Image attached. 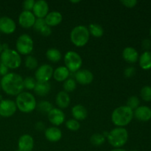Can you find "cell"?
Masks as SVG:
<instances>
[{"label":"cell","instance_id":"19","mask_svg":"<svg viewBox=\"0 0 151 151\" xmlns=\"http://www.w3.org/2000/svg\"><path fill=\"white\" fill-rule=\"evenodd\" d=\"M44 20L46 24L50 27H55L61 23L63 20V16L58 11H52L47 15V16L44 18Z\"/></svg>","mask_w":151,"mask_h":151},{"label":"cell","instance_id":"9","mask_svg":"<svg viewBox=\"0 0 151 151\" xmlns=\"http://www.w3.org/2000/svg\"><path fill=\"white\" fill-rule=\"evenodd\" d=\"M54 69L49 64H42L35 72V79L38 82H49L53 75Z\"/></svg>","mask_w":151,"mask_h":151},{"label":"cell","instance_id":"21","mask_svg":"<svg viewBox=\"0 0 151 151\" xmlns=\"http://www.w3.org/2000/svg\"><path fill=\"white\" fill-rule=\"evenodd\" d=\"M71 99L69 94L64 91H59L55 97L56 105L60 109H66L70 105Z\"/></svg>","mask_w":151,"mask_h":151},{"label":"cell","instance_id":"1","mask_svg":"<svg viewBox=\"0 0 151 151\" xmlns=\"http://www.w3.org/2000/svg\"><path fill=\"white\" fill-rule=\"evenodd\" d=\"M1 88L7 94L17 96L24 89V79L20 75L15 72H10L3 76L0 82Z\"/></svg>","mask_w":151,"mask_h":151},{"label":"cell","instance_id":"33","mask_svg":"<svg viewBox=\"0 0 151 151\" xmlns=\"http://www.w3.org/2000/svg\"><path fill=\"white\" fill-rule=\"evenodd\" d=\"M140 95L142 99L145 102L151 101V86H145L142 87L140 91Z\"/></svg>","mask_w":151,"mask_h":151},{"label":"cell","instance_id":"48","mask_svg":"<svg viewBox=\"0 0 151 151\" xmlns=\"http://www.w3.org/2000/svg\"><path fill=\"white\" fill-rule=\"evenodd\" d=\"M131 151H138V150H131Z\"/></svg>","mask_w":151,"mask_h":151},{"label":"cell","instance_id":"31","mask_svg":"<svg viewBox=\"0 0 151 151\" xmlns=\"http://www.w3.org/2000/svg\"><path fill=\"white\" fill-rule=\"evenodd\" d=\"M106 141V138L102 134L96 133L94 134L90 138V142L93 145L95 146H100L103 144Z\"/></svg>","mask_w":151,"mask_h":151},{"label":"cell","instance_id":"42","mask_svg":"<svg viewBox=\"0 0 151 151\" xmlns=\"http://www.w3.org/2000/svg\"><path fill=\"white\" fill-rule=\"evenodd\" d=\"M151 47V41L150 39H144L142 41V48L145 49L146 51H148L149 49Z\"/></svg>","mask_w":151,"mask_h":151},{"label":"cell","instance_id":"28","mask_svg":"<svg viewBox=\"0 0 151 151\" xmlns=\"http://www.w3.org/2000/svg\"><path fill=\"white\" fill-rule=\"evenodd\" d=\"M36 109L40 113L44 114H48L49 112L53 109V106L50 102L47 101V100H42L37 104Z\"/></svg>","mask_w":151,"mask_h":151},{"label":"cell","instance_id":"6","mask_svg":"<svg viewBox=\"0 0 151 151\" xmlns=\"http://www.w3.org/2000/svg\"><path fill=\"white\" fill-rule=\"evenodd\" d=\"M1 63L5 65L8 69H15L19 68L22 64L21 55L16 50L8 49L4 50L0 55Z\"/></svg>","mask_w":151,"mask_h":151},{"label":"cell","instance_id":"36","mask_svg":"<svg viewBox=\"0 0 151 151\" xmlns=\"http://www.w3.org/2000/svg\"><path fill=\"white\" fill-rule=\"evenodd\" d=\"M46 25V22L44 19H36L35 24H34L33 28L35 31L39 32L41 29Z\"/></svg>","mask_w":151,"mask_h":151},{"label":"cell","instance_id":"12","mask_svg":"<svg viewBox=\"0 0 151 151\" xmlns=\"http://www.w3.org/2000/svg\"><path fill=\"white\" fill-rule=\"evenodd\" d=\"M49 4L44 0L35 1L34 4L32 13L36 19H44L49 13Z\"/></svg>","mask_w":151,"mask_h":151},{"label":"cell","instance_id":"49","mask_svg":"<svg viewBox=\"0 0 151 151\" xmlns=\"http://www.w3.org/2000/svg\"><path fill=\"white\" fill-rule=\"evenodd\" d=\"M150 35H151V27H150Z\"/></svg>","mask_w":151,"mask_h":151},{"label":"cell","instance_id":"52","mask_svg":"<svg viewBox=\"0 0 151 151\" xmlns=\"http://www.w3.org/2000/svg\"><path fill=\"white\" fill-rule=\"evenodd\" d=\"M0 64H1V60H0Z\"/></svg>","mask_w":151,"mask_h":151},{"label":"cell","instance_id":"29","mask_svg":"<svg viewBox=\"0 0 151 151\" xmlns=\"http://www.w3.org/2000/svg\"><path fill=\"white\" fill-rule=\"evenodd\" d=\"M77 87V82L75 81V79L73 78H68L67 80L63 82V91L66 92H72V91H75V88Z\"/></svg>","mask_w":151,"mask_h":151},{"label":"cell","instance_id":"26","mask_svg":"<svg viewBox=\"0 0 151 151\" xmlns=\"http://www.w3.org/2000/svg\"><path fill=\"white\" fill-rule=\"evenodd\" d=\"M46 57L50 61L57 63L61 60V52L55 48H50L46 52Z\"/></svg>","mask_w":151,"mask_h":151},{"label":"cell","instance_id":"25","mask_svg":"<svg viewBox=\"0 0 151 151\" xmlns=\"http://www.w3.org/2000/svg\"><path fill=\"white\" fill-rule=\"evenodd\" d=\"M139 66L144 70L151 69V52L145 51L140 55L139 58Z\"/></svg>","mask_w":151,"mask_h":151},{"label":"cell","instance_id":"34","mask_svg":"<svg viewBox=\"0 0 151 151\" xmlns=\"http://www.w3.org/2000/svg\"><path fill=\"white\" fill-rule=\"evenodd\" d=\"M66 127L72 131H77L81 128V124L78 120L75 119H69L66 122Z\"/></svg>","mask_w":151,"mask_h":151},{"label":"cell","instance_id":"15","mask_svg":"<svg viewBox=\"0 0 151 151\" xmlns=\"http://www.w3.org/2000/svg\"><path fill=\"white\" fill-rule=\"evenodd\" d=\"M16 29V22L8 16L0 18V32L4 34H11Z\"/></svg>","mask_w":151,"mask_h":151},{"label":"cell","instance_id":"30","mask_svg":"<svg viewBox=\"0 0 151 151\" xmlns=\"http://www.w3.org/2000/svg\"><path fill=\"white\" fill-rule=\"evenodd\" d=\"M24 64L27 69L32 70V69H35L38 67V62L36 58H35L34 56L27 55L25 58Z\"/></svg>","mask_w":151,"mask_h":151},{"label":"cell","instance_id":"46","mask_svg":"<svg viewBox=\"0 0 151 151\" xmlns=\"http://www.w3.org/2000/svg\"><path fill=\"white\" fill-rule=\"evenodd\" d=\"M71 2H72V3H79V2H81V1H80V0H78V1H71Z\"/></svg>","mask_w":151,"mask_h":151},{"label":"cell","instance_id":"53","mask_svg":"<svg viewBox=\"0 0 151 151\" xmlns=\"http://www.w3.org/2000/svg\"></svg>","mask_w":151,"mask_h":151},{"label":"cell","instance_id":"5","mask_svg":"<svg viewBox=\"0 0 151 151\" xmlns=\"http://www.w3.org/2000/svg\"><path fill=\"white\" fill-rule=\"evenodd\" d=\"M90 33L87 27L78 25L72 29L70 39L72 44L78 47H82L86 45L89 40Z\"/></svg>","mask_w":151,"mask_h":151},{"label":"cell","instance_id":"40","mask_svg":"<svg viewBox=\"0 0 151 151\" xmlns=\"http://www.w3.org/2000/svg\"><path fill=\"white\" fill-rule=\"evenodd\" d=\"M39 32L41 35H44V36H49V35H50L52 34V29L50 27H49L48 25L46 24L45 26L41 29V31H40Z\"/></svg>","mask_w":151,"mask_h":151},{"label":"cell","instance_id":"22","mask_svg":"<svg viewBox=\"0 0 151 151\" xmlns=\"http://www.w3.org/2000/svg\"><path fill=\"white\" fill-rule=\"evenodd\" d=\"M72 114L74 119L76 120H84L88 116V111L83 105L78 104L72 107Z\"/></svg>","mask_w":151,"mask_h":151},{"label":"cell","instance_id":"37","mask_svg":"<svg viewBox=\"0 0 151 151\" xmlns=\"http://www.w3.org/2000/svg\"><path fill=\"white\" fill-rule=\"evenodd\" d=\"M35 2V0H25L23 2V4H22L24 10H26V11H31V10H32Z\"/></svg>","mask_w":151,"mask_h":151},{"label":"cell","instance_id":"8","mask_svg":"<svg viewBox=\"0 0 151 151\" xmlns=\"http://www.w3.org/2000/svg\"><path fill=\"white\" fill-rule=\"evenodd\" d=\"M64 63L70 72H78L81 69L83 60L81 56L75 51H68L64 55Z\"/></svg>","mask_w":151,"mask_h":151},{"label":"cell","instance_id":"50","mask_svg":"<svg viewBox=\"0 0 151 151\" xmlns=\"http://www.w3.org/2000/svg\"><path fill=\"white\" fill-rule=\"evenodd\" d=\"M15 151H20V150H19V149H18V150H15Z\"/></svg>","mask_w":151,"mask_h":151},{"label":"cell","instance_id":"20","mask_svg":"<svg viewBox=\"0 0 151 151\" xmlns=\"http://www.w3.org/2000/svg\"><path fill=\"white\" fill-rule=\"evenodd\" d=\"M122 58L128 63H134L139 60V53L133 47H125L122 51Z\"/></svg>","mask_w":151,"mask_h":151},{"label":"cell","instance_id":"45","mask_svg":"<svg viewBox=\"0 0 151 151\" xmlns=\"http://www.w3.org/2000/svg\"><path fill=\"white\" fill-rule=\"evenodd\" d=\"M4 51V50H3V46H2V44H1L0 43V55L1 54V52Z\"/></svg>","mask_w":151,"mask_h":151},{"label":"cell","instance_id":"44","mask_svg":"<svg viewBox=\"0 0 151 151\" xmlns=\"http://www.w3.org/2000/svg\"><path fill=\"white\" fill-rule=\"evenodd\" d=\"M111 151H127L125 149H122V148H114V150H111Z\"/></svg>","mask_w":151,"mask_h":151},{"label":"cell","instance_id":"51","mask_svg":"<svg viewBox=\"0 0 151 151\" xmlns=\"http://www.w3.org/2000/svg\"><path fill=\"white\" fill-rule=\"evenodd\" d=\"M0 90H1V86H0Z\"/></svg>","mask_w":151,"mask_h":151},{"label":"cell","instance_id":"24","mask_svg":"<svg viewBox=\"0 0 151 151\" xmlns=\"http://www.w3.org/2000/svg\"><path fill=\"white\" fill-rule=\"evenodd\" d=\"M33 90L37 95L40 97H44L50 93L51 90V85L49 82H38L37 81Z\"/></svg>","mask_w":151,"mask_h":151},{"label":"cell","instance_id":"27","mask_svg":"<svg viewBox=\"0 0 151 151\" xmlns=\"http://www.w3.org/2000/svg\"><path fill=\"white\" fill-rule=\"evenodd\" d=\"M88 31H89L90 35H93L95 38H100L104 34V29L98 24H90L88 27Z\"/></svg>","mask_w":151,"mask_h":151},{"label":"cell","instance_id":"4","mask_svg":"<svg viewBox=\"0 0 151 151\" xmlns=\"http://www.w3.org/2000/svg\"><path fill=\"white\" fill-rule=\"evenodd\" d=\"M107 139L112 147L115 148H121L128 142V132L125 128L116 127L109 131Z\"/></svg>","mask_w":151,"mask_h":151},{"label":"cell","instance_id":"14","mask_svg":"<svg viewBox=\"0 0 151 151\" xmlns=\"http://www.w3.org/2000/svg\"><path fill=\"white\" fill-rule=\"evenodd\" d=\"M47 115L50 123L55 127L62 125L65 121V114L61 109L58 108H53Z\"/></svg>","mask_w":151,"mask_h":151},{"label":"cell","instance_id":"16","mask_svg":"<svg viewBox=\"0 0 151 151\" xmlns=\"http://www.w3.org/2000/svg\"><path fill=\"white\" fill-rule=\"evenodd\" d=\"M18 147L20 151H32L34 147V139L29 134L21 136L18 142Z\"/></svg>","mask_w":151,"mask_h":151},{"label":"cell","instance_id":"35","mask_svg":"<svg viewBox=\"0 0 151 151\" xmlns=\"http://www.w3.org/2000/svg\"><path fill=\"white\" fill-rule=\"evenodd\" d=\"M37 81L32 77H27L24 79V88L27 90H33Z\"/></svg>","mask_w":151,"mask_h":151},{"label":"cell","instance_id":"41","mask_svg":"<svg viewBox=\"0 0 151 151\" xmlns=\"http://www.w3.org/2000/svg\"><path fill=\"white\" fill-rule=\"evenodd\" d=\"M8 71V68H7L5 65H4L3 63H1V64H0V75H1L2 77L5 76L6 75H7V74L9 73Z\"/></svg>","mask_w":151,"mask_h":151},{"label":"cell","instance_id":"7","mask_svg":"<svg viewBox=\"0 0 151 151\" xmlns=\"http://www.w3.org/2000/svg\"><path fill=\"white\" fill-rule=\"evenodd\" d=\"M16 47L20 55H29L34 49L33 40L28 34H22L16 40Z\"/></svg>","mask_w":151,"mask_h":151},{"label":"cell","instance_id":"32","mask_svg":"<svg viewBox=\"0 0 151 151\" xmlns=\"http://www.w3.org/2000/svg\"><path fill=\"white\" fill-rule=\"evenodd\" d=\"M139 104L140 100L139 97H137V96H131L127 100L126 106H128L132 111H135L139 106Z\"/></svg>","mask_w":151,"mask_h":151},{"label":"cell","instance_id":"47","mask_svg":"<svg viewBox=\"0 0 151 151\" xmlns=\"http://www.w3.org/2000/svg\"><path fill=\"white\" fill-rule=\"evenodd\" d=\"M3 100V98H2V96H1V94H0V102H1V100Z\"/></svg>","mask_w":151,"mask_h":151},{"label":"cell","instance_id":"17","mask_svg":"<svg viewBox=\"0 0 151 151\" xmlns=\"http://www.w3.org/2000/svg\"><path fill=\"white\" fill-rule=\"evenodd\" d=\"M134 116L139 121L147 122L151 119V109L145 106H139L134 111Z\"/></svg>","mask_w":151,"mask_h":151},{"label":"cell","instance_id":"23","mask_svg":"<svg viewBox=\"0 0 151 151\" xmlns=\"http://www.w3.org/2000/svg\"><path fill=\"white\" fill-rule=\"evenodd\" d=\"M70 72L66 66H59L53 72L52 77L58 82H64L69 78Z\"/></svg>","mask_w":151,"mask_h":151},{"label":"cell","instance_id":"38","mask_svg":"<svg viewBox=\"0 0 151 151\" xmlns=\"http://www.w3.org/2000/svg\"><path fill=\"white\" fill-rule=\"evenodd\" d=\"M135 73L136 69L134 67H133V66H128V67H127L126 69H125V71H124V75H125V76L128 78H132V77L135 75Z\"/></svg>","mask_w":151,"mask_h":151},{"label":"cell","instance_id":"3","mask_svg":"<svg viewBox=\"0 0 151 151\" xmlns=\"http://www.w3.org/2000/svg\"><path fill=\"white\" fill-rule=\"evenodd\" d=\"M16 104L17 109L25 114L33 111L36 109L37 106L34 95L27 91H22L16 96Z\"/></svg>","mask_w":151,"mask_h":151},{"label":"cell","instance_id":"39","mask_svg":"<svg viewBox=\"0 0 151 151\" xmlns=\"http://www.w3.org/2000/svg\"><path fill=\"white\" fill-rule=\"evenodd\" d=\"M120 2L123 4L125 7H128V8H133L137 4V0H122Z\"/></svg>","mask_w":151,"mask_h":151},{"label":"cell","instance_id":"2","mask_svg":"<svg viewBox=\"0 0 151 151\" xmlns=\"http://www.w3.org/2000/svg\"><path fill=\"white\" fill-rule=\"evenodd\" d=\"M134 111L126 106H119L111 114V121L116 127L124 128L132 121Z\"/></svg>","mask_w":151,"mask_h":151},{"label":"cell","instance_id":"18","mask_svg":"<svg viewBox=\"0 0 151 151\" xmlns=\"http://www.w3.org/2000/svg\"><path fill=\"white\" fill-rule=\"evenodd\" d=\"M46 139L50 142H57L62 137V132L58 127H50L45 129L44 132Z\"/></svg>","mask_w":151,"mask_h":151},{"label":"cell","instance_id":"13","mask_svg":"<svg viewBox=\"0 0 151 151\" xmlns=\"http://www.w3.org/2000/svg\"><path fill=\"white\" fill-rule=\"evenodd\" d=\"M75 81L81 85H88L94 80V75L88 69H80L75 74Z\"/></svg>","mask_w":151,"mask_h":151},{"label":"cell","instance_id":"10","mask_svg":"<svg viewBox=\"0 0 151 151\" xmlns=\"http://www.w3.org/2000/svg\"><path fill=\"white\" fill-rule=\"evenodd\" d=\"M17 110L16 102L10 99L2 100L0 102V116L10 117L13 116Z\"/></svg>","mask_w":151,"mask_h":151},{"label":"cell","instance_id":"43","mask_svg":"<svg viewBox=\"0 0 151 151\" xmlns=\"http://www.w3.org/2000/svg\"><path fill=\"white\" fill-rule=\"evenodd\" d=\"M35 128L37 131H43V130L45 129V125L43 122L39 121V122H37L35 125Z\"/></svg>","mask_w":151,"mask_h":151},{"label":"cell","instance_id":"11","mask_svg":"<svg viewBox=\"0 0 151 151\" xmlns=\"http://www.w3.org/2000/svg\"><path fill=\"white\" fill-rule=\"evenodd\" d=\"M36 17L32 11L24 10L19 16V24L24 28L33 27Z\"/></svg>","mask_w":151,"mask_h":151}]
</instances>
